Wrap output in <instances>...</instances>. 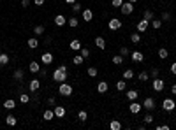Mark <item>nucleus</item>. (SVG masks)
<instances>
[{
    "instance_id": "7c9ffc66",
    "label": "nucleus",
    "mask_w": 176,
    "mask_h": 130,
    "mask_svg": "<svg viewBox=\"0 0 176 130\" xmlns=\"http://www.w3.org/2000/svg\"><path fill=\"white\" fill-rule=\"evenodd\" d=\"M167 55H169V53H167V49H166V48H159V58H160V60H166V58H167Z\"/></svg>"
},
{
    "instance_id": "a19ab883",
    "label": "nucleus",
    "mask_w": 176,
    "mask_h": 130,
    "mask_svg": "<svg viewBox=\"0 0 176 130\" xmlns=\"http://www.w3.org/2000/svg\"><path fill=\"white\" fill-rule=\"evenodd\" d=\"M79 51H81V56H83V58H88V56H90V49H88V48H81Z\"/></svg>"
},
{
    "instance_id": "2f4dec72",
    "label": "nucleus",
    "mask_w": 176,
    "mask_h": 130,
    "mask_svg": "<svg viewBox=\"0 0 176 130\" xmlns=\"http://www.w3.org/2000/svg\"><path fill=\"white\" fill-rule=\"evenodd\" d=\"M160 27H162V19H151V28L159 30Z\"/></svg>"
},
{
    "instance_id": "39448f33",
    "label": "nucleus",
    "mask_w": 176,
    "mask_h": 130,
    "mask_svg": "<svg viewBox=\"0 0 176 130\" xmlns=\"http://www.w3.org/2000/svg\"><path fill=\"white\" fill-rule=\"evenodd\" d=\"M107 27H109V30H120V28H122V19H118V18L109 19Z\"/></svg>"
},
{
    "instance_id": "0eeeda50",
    "label": "nucleus",
    "mask_w": 176,
    "mask_h": 130,
    "mask_svg": "<svg viewBox=\"0 0 176 130\" xmlns=\"http://www.w3.org/2000/svg\"><path fill=\"white\" fill-rule=\"evenodd\" d=\"M148 27H150V21L143 18V19H139V23H138V32L139 34H144L148 30Z\"/></svg>"
},
{
    "instance_id": "5701e85b",
    "label": "nucleus",
    "mask_w": 176,
    "mask_h": 130,
    "mask_svg": "<svg viewBox=\"0 0 176 130\" xmlns=\"http://www.w3.org/2000/svg\"><path fill=\"white\" fill-rule=\"evenodd\" d=\"M6 123H7L9 127H14V125L18 123V120H16V116H12V114H9V116H6Z\"/></svg>"
},
{
    "instance_id": "dca6fc26",
    "label": "nucleus",
    "mask_w": 176,
    "mask_h": 130,
    "mask_svg": "<svg viewBox=\"0 0 176 130\" xmlns=\"http://www.w3.org/2000/svg\"><path fill=\"white\" fill-rule=\"evenodd\" d=\"M69 48H71L72 51H79V49H81V42H79V39H72V40H71V44H69Z\"/></svg>"
},
{
    "instance_id": "c85d7f7f",
    "label": "nucleus",
    "mask_w": 176,
    "mask_h": 130,
    "mask_svg": "<svg viewBox=\"0 0 176 130\" xmlns=\"http://www.w3.org/2000/svg\"><path fill=\"white\" fill-rule=\"evenodd\" d=\"M109 128H111V130H120L122 128V123L118 120H113L111 123H109Z\"/></svg>"
},
{
    "instance_id": "a211bd4d",
    "label": "nucleus",
    "mask_w": 176,
    "mask_h": 130,
    "mask_svg": "<svg viewBox=\"0 0 176 130\" xmlns=\"http://www.w3.org/2000/svg\"><path fill=\"white\" fill-rule=\"evenodd\" d=\"M28 88H30L32 92H37V90L41 88V83H39V79H32V81H30V84H28Z\"/></svg>"
},
{
    "instance_id": "cd10ccee",
    "label": "nucleus",
    "mask_w": 176,
    "mask_h": 130,
    "mask_svg": "<svg viewBox=\"0 0 176 130\" xmlns=\"http://www.w3.org/2000/svg\"><path fill=\"white\" fill-rule=\"evenodd\" d=\"M122 76H123V79H125V81H129V79H132V77H134V70H132V69H127V70L122 74Z\"/></svg>"
},
{
    "instance_id": "473e14b6",
    "label": "nucleus",
    "mask_w": 176,
    "mask_h": 130,
    "mask_svg": "<svg viewBox=\"0 0 176 130\" xmlns=\"http://www.w3.org/2000/svg\"><path fill=\"white\" fill-rule=\"evenodd\" d=\"M44 30H46V28H44V25H37V27L34 28V34H35V35H42Z\"/></svg>"
},
{
    "instance_id": "3c124183",
    "label": "nucleus",
    "mask_w": 176,
    "mask_h": 130,
    "mask_svg": "<svg viewBox=\"0 0 176 130\" xmlns=\"http://www.w3.org/2000/svg\"><path fill=\"white\" fill-rule=\"evenodd\" d=\"M30 5V0H21V7H28Z\"/></svg>"
},
{
    "instance_id": "a18cd8bd",
    "label": "nucleus",
    "mask_w": 176,
    "mask_h": 130,
    "mask_svg": "<svg viewBox=\"0 0 176 130\" xmlns=\"http://www.w3.org/2000/svg\"><path fill=\"white\" fill-rule=\"evenodd\" d=\"M160 19H162V21H171V14H169V12H162Z\"/></svg>"
},
{
    "instance_id": "6e6d98bb",
    "label": "nucleus",
    "mask_w": 176,
    "mask_h": 130,
    "mask_svg": "<svg viewBox=\"0 0 176 130\" xmlns=\"http://www.w3.org/2000/svg\"><path fill=\"white\" fill-rule=\"evenodd\" d=\"M171 92H173V95H176V84H173V88H171Z\"/></svg>"
},
{
    "instance_id": "f03ea898",
    "label": "nucleus",
    "mask_w": 176,
    "mask_h": 130,
    "mask_svg": "<svg viewBox=\"0 0 176 130\" xmlns=\"http://www.w3.org/2000/svg\"><path fill=\"white\" fill-rule=\"evenodd\" d=\"M72 92H74V90H72V86H71V84H67L65 81H63V83H60L58 93H60L62 97H71V95H72Z\"/></svg>"
},
{
    "instance_id": "2eb2a0df",
    "label": "nucleus",
    "mask_w": 176,
    "mask_h": 130,
    "mask_svg": "<svg viewBox=\"0 0 176 130\" xmlns=\"http://www.w3.org/2000/svg\"><path fill=\"white\" fill-rule=\"evenodd\" d=\"M28 69H30V72H32V74H39V70H41V65H39V62H30Z\"/></svg>"
},
{
    "instance_id": "de8ad7c7",
    "label": "nucleus",
    "mask_w": 176,
    "mask_h": 130,
    "mask_svg": "<svg viewBox=\"0 0 176 130\" xmlns=\"http://www.w3.org/2000/svg\"><path fill=\"white\" fill-rule=\"evenodd\" d=\"M120 55L122 56H129V48H120Z\"/></svg>"
},
{
    "instance_id": "4be33fe9",
    "label": "nucleus",
    "mask_w": 176,
    "mask_h": 130,
    "mask_svg": "<svg viewBox=\"0 0 176 130\" xmlns=\"http://www.w3.org/2000/svg\"><path fill=\"white\" fill-rule=\"evenodd\" d=\"M97 92H99V93H106V92H107V83H106V81H100V83L97 84Z\"/></svg>"
},
{
    "instance_id": "c9c22d12",
    "label": "nucleus",
    "mask_w": 176,
    "mask_h": 130,
    "mask_svg": "<svg viewBox=\"0 0 176 130\" xmlns=\"http://www.w3.org/2000/svg\"><path fill=\"white\" fill-rule=\"evenodd\" d=\"M143 18H144V19H148V21H151V19H153V11L146 9V11H144V14H143Z\"/></svg>"
},
{
    "instance_id": "72a5a7b5",
    "label": "nucleus",
    "mask_w": 176,
    "mask_h": 130,
    "mask_svg": "<svg viewBox=\"0 0 176 130\" xmlns=\"http://www.w3.org/2000/svg\"><path fill=\"white\" fill-rule=\"evenodd\" d=\"M113 63H115V65H122V63H123V56H122V55H115V56H113Z\"/></svg>"
},
{
    "instance_id": "4c0bfd02",
    "label": "nucleus",
    "mask_w": 176,
    "mask_h": 130,
    "mask_svg": "<svg viewBox=\"0 0 176 130\" xmlns=\"http://www.w3.org/2000/svg\"><path fill=\"white\" fill-rule=\"evenodd\" d=\"M83 60H85V58H83L81 55H76V56H74V60H72V63H74V65H81V63H83Z\"/></svg>"
},
{
    "instance_id": "f704fd0d",
    "label": "nucleus",
    "mask_w": 176,
    "mask_h": 130,
    "mask_svg": "<svg viewBox=\"0 0 176 130\" xmlns=\"http://www.w3.org/2000/svg\"><path fill=\"white\" fill-rule=\"evenodd\" d=\"M148 77H150V76H148V72H146V70H143V72H139V74H138V79H139V81H143V83H144V81H148Z\"/></svg>"
},
{
    "instance_id": "20e7f679",
    "label": "nucleus",
    "mask_w": 176,
    "mask_h": 130,
    "mask_svg": "<svg viewBox=\"0 0 176 130\" xmlns=\"http://www.w3.org/2000/svg\"><path fill=\"white\" fill-rule=\"evenodd\" d=\"M174 107H176V102L173 100V99H164V102H162V109L164 111H174Z\"/></svg>"
},
{
    "instance_id": "9b49d317",
    "label": "nucleus",
    "mask_w": 176,
    "mask_h": 130,
    "mask_svg": "<svg viewBox=\"0 0 176 130\" xmlns=\"http://www.w3.org/2000/svg\"><path fill=\"white\" fill-rule=\"evenodd\" d=\"M65 23H67V18H65V16H62V14H56L55 16V25L56 27H63Z\"/></svg>"
},
{
    "instance_id": "4d7b16f0",
    "label": "nucleus",
    "mask_w": 176,
    "mask_h": 130,
    "mask_svg": "<svg viewBox=\"0 0 176 130\" xmlns=\"http://www.w3.org/2000/svg\"><path fill=\"white\" fill-rule=\"evenodd\" d=\"M65 2H67V4H71V5H72V4L76 2V0H65Z\"/></svg>"
},
{
    "instance_id": "393cba45",
    "label": "nucleus",
    "mask_w": 176,
    "mask_h": 130,
    "mask_svg": "<svg viewBox=\"0 0 176 130\" xmlns=\"http://www.w3.org/2000/svg\"><path fill=\"white\" fill-rule=\"evenodd\" d=\"M53 118H55V111H51V109L44 111V120H46V121H51Z\"/></svg>"
},
{
    "instance_id": "f8f14e48",
    "label": "nucleus",
    "mask_w": 176,
    "mask_h": 130,
    "mask_svg": "<svg viewBox=\"0 0 176 130\" xmlns=\"http://www.w3.org/2000/svg\"><path fill=\"white\" fill-rule=\"evenodd\" d=\"M129 109H130V113H132V114H139V113H141V109H143V105H141V104H134V102H132V104L129 105Z\"/></svg>"
},
{
    "instance_id": "bb28decb",
    "label": "nucleus",
    "mask_w": 176,
    "mask_h": 130,
    "mask_svg": "<svg viewBox=\"0 0 176 130\" xmlns=\"http://www.w3.org/2000/svg\"><path fill=\"white\" fill-rule=\"evenodd\" d=\"M27 44H28V48H32V49H35V48L39 46V40H37L35 37H30V39H28V42H27Z\"/></svg>"
},
{
    "instance_id": "58836bf2",
    "label": "nucleus",
    "mask_w": 176,
    "mask_h": 130,
    "mask_svg": "<svg viewBox=\"0 0 176 130\" xmlns=\"http://www.w3.org/2000/svg\"><path fill=\"white\" fill-rule=\"evenodd\" d=\"M86 74L90 76V77H95L97 76V69L95 67H88V70H86Z\"/></svg>"
},
{
    "instance_id": "37998d69",
    "label": "nucleus",
    "mask_w": 176,
    "mask_h": 130,
    "mask_svg": "<svg viewBox=\"0 0 176 130\" xmlns=\"http://www.w3.org/2000/svg\"><path fill=\"white\" fill-rule=\"evenodd\" d=\"M28 100H30V97H28L27 93H23V95H21V97H19V102H21V104H27Z\"/></svg>"
},
{
    "instance_id": "8fccbe9b",
    "label": "nucleus",
    "mask_w": 176,
    "mask_h": 130,
    "mask_svg": "<svg viewBox=\"0 0 176 130\" xmlns=\"http://www.w3.org/2000/svg\"><path fill=\"white\" fill-rule=\"evenodd\" d=\"M169 125H157V130H169Z\"/></svg>"
},
{
    "instance_id": "412c9836",
    "label": "nucleus",
    "mask_w": 176,
    "mask_h": 130,
    "mask_svg": "<svg viewBox=\"0 0 176 130\" xmlns=\"http://www.w3.org/2000/svg\"><path fill=\"white\" fill-rule=\"evenodd\" d=\"M116 90H118V92H125V90H127V83H125V79L116 81Z\"/></svg>"
},
{
    "instance_id": "aec40b11",
    "label": "nucleus",
    "mask_w": 176,
    "mask_h": 130,
    "mask_svg": "<svg viewBox=\"0 0 176 130\" xmlns=\"http://www.w3.org/2000/svg\"><path fill=\"white\" fill-rule=\"evenodd\" d=\"M67 25H69L71 28H76V27L79 25V19H78L76 16H72V18H69V19H67Z\"/></svg>"
},
{
    "instance_id": "5fc2aeb1",
    "label": "nucleus",
    "mask_w": 176,
    "mask_h": 130,
    "mask_svg": "<svg viewBox=\"0 0 176 130\" xmlns=\"http://www.w3.org/2000/svg\"><path fill=\"white\" fill-rule=\"evenodd\" d=\"M34 4H35V5H42V4H44V0H34Z\"/></svg>"
},
{
    "instance_id": "423d86ee",
    "label": "nucleus",
    "mask_w": 176,
    "mask_h": 130,
    "mask_svg": "<svg viewBox=\"0 0 176 130\" xmlns=\"http://www.w3.org/2000/svg\"><path fill=\"white\" fill-rule=\"evenodd\" d=\"M141 105L144 107L146 111H153V109H155V100H153L151 97H146V99H144V102H143Z\"/></svg>"
},
{
    "instance_id": "f3484780",
    "label": "nucleus",
    "mask_w": 176,
    "mask_h": 130,
    "mask_svg": "<svg viewBox=\"0 0 176 130\" xmlns=\"http://www.w3.org/2000/svg\"><path fill=\"white\" fill-rule=\"evenodd\" d=\"M53 111H55V116L56 118H63L65 116V107H62V105H56Z\"/></svg>"
},
{
    "instance_id": "a878e982",
    "label": "nucleus",
    "mask_w": 176,
    "mask_h": 130,
    "mask_svg": "<svg viewBox=\"0 0 176 130\" xmlns=\"http://www.w3.org/2000/svg\"><path fill=\"white\" fill-rule=\"evenodd\" d=\"M7 63H9V55L0 53V67H4V65H7Z\"/></svg>"
},
{
    "instance_id": "13d9d810",
    "label": "nucleus",
    "mask_w": 176,
    "mask_h": 130,
    "mask_svg": "<svg viewBox=\"0 0 176 130\" xmlns=\"http://www.w3.org/2000/svg\"><path fill=\"white\" fill-rule=\"evenodd\" d=\"M129 2H130V4H136V2H138V0H129Z\"/></svg>"
},
{
    "instance_id": "79ce46f5",
    "label": "nucleus",
    "mask_w": 176,
    "mask_h": 130,
    "mask_svg": "<svg viewBox=\"0 0 176 130\" xmlns=\"http://www.w3.org/2000/svg\"><path fill=\"white\" fill-rule=\"evenodd\" d=\"M79 11H83V7H81V4H78V2H74V4H72V12H79Z\"/></svg>"
},
{
    "instance_id": "7ed1b4c3",
    "label": "nucleus",
    "mask_w": 176,
    "mask_h": 130,
    "mask_svg": "<svg viewBox=\"0 0 176 130\" xmlns=\"http://www.w3.org/2000/svg\"><path fill=\"white\" fill-rule=\"evenodd\" d=\"M120 11H122V14H123V16H130L132 12H134V4H130V2H123V4H122V7H120Z\"/></svg>"
},
{
    "instance_id": "9d476101",
    "label": "nucleus",
    "mask_w": 176,
    "mask_h": 130,
    "mask_svg": "<svg viewBox=\"0 0 176 130\" xmlns=\"http://www.w3.org/2000/svg\"><path fill=\"white\" fill-rule=\"evenodd\" d=\"M41 62H42L44 65H50V63H53V55H51V53H42Z\"/></svg>"
},
{
    "instance_id": "c03bdc74",
    "label": "nucleus",
    "mask_w": 176,
    "mask_h": 130,
    "mask_svg": "<svg viewBox=\"0 0 176 130\" xmlns=\"http://www.w3.org/2000/svg\"><path fill=\"white\" fill-rule=\"evenodd\" d=\"M122 4H123V0H111L113 7H122Z\"/></svg>"
},
{
    "instance_id": "09e8293b",
    "label": "nucleus",
    "mask_w": 176,
    "mask_h": 130,
    "mask_svg": "<svg viewBox=\"0 0 176 130\" xmlns=\"http://www.w3.org/2000/svg\"><path fill=\"white\" fill-rule=\"evenodd\" d=\"M151 77H159V69H157V67L151 69Z\"/></svg>"
},
{
    "instance_id": "6ab92c4d",
    "label": "nucleus",
    "mask_w": 176,
    "mask_h": 130,
    "mask_svg": "<svg viewBox=\"0 0 176 130\" xmlns=\"http://www.w3.org/2000/svg\"><path fill=\"white\" fill-rule=\"evenodd\" d=\"M95 46H97L99 49H106V40H104V37H95Z\"/></svg>"
},
{
    "instance_id": "b1692460",
    "label": "nucleus",
    "mask_w": 176,
    "mask_h": 130,
    "mask_svg": "<svg viewBox=\"0 0 176 130\" xmlns=\"http://www.w3.org/2000/svg\"><path fill=\"white\" fill-rule=\"evenodd\" d=\"M4 107H6V109H14V107H16V100L7 99V100L4 102Z\"/></svg>"
},
{
    "instance_id": "864d4df0",
    "label": "nucleus",
    "mask_w": 176,
    "mask_h": 130,
    "mask_svg": "<svg viewBox=\"0 0 176 130\" xmlns=\"http://www.w3.org/2000/svg\"><path fill=\"white\" fill-rule=\"evenodd\" d=\"M48 104L53 105V104H55V97H50V99H48Z\"/></svg>"
},
{
    "instance_id": "603ef678",
    "label": "nucleus",
    "mask_w": 176,
    "mask_h": 130,
    "mask_svg": "<svg viewBox=\"0 0 176 130\" xmlns=\"http://www.w3.org/2000/svg\"><path fill=\"white\" fill-rule=\"evenodd\" d=\"M171 72L176 76V62H173V65H171Z\"/></svg>"
},
{
    "instance_id": "1a4fd4ad",
    "label": "nucleus",
    "mask_w": 176,
    "mask_h": 130,
    "mask_svg": "<svg viewBox=\"0 0 176 130\" xmlns=\"http://www.w3.org/2000/svg\"><path fill=\"white\" fill-rule=\"evenodd\" d=\"M130 58H132V62H136V63H141L143 60H144V55L141 53V51H134L130 55Z\"/></svg>"
},
{
    "instance_id": "ea45409f",
    "label": "nucleus",
    "mask_w": 176,
    "mask_h": 130,
    "mask_svg": "<svg viewBox=\"0 0 176 130\" xmlns=\"http://www.w3.org/2000/svg\"><path fill=\"white\" fill-rule=\"evenodd\" d=\"M14 79H18V81H21V79H23V70H21V69L14 70Z\"/></svg>"
},
{
    "instance_id": "c756f323",
    "label": "nucleus",
    "mask_w": 176,
    "mask_h": 130,
    "mask_svg": "<svg viewBox=\"0 0 176 130\" xmlns=\"http://www.w3.org/2000/svg\"><path fill=\"white\" fill-rule=\"evenodd\" d=\"M130 42L139 44V42H141V35H139V34H130Z\"/></svg>"
},
{
    "instance_id": "ddd939ff",
    "label": "nucleus",
    "mask_w": 176,
    "mask_h": 130,
    "mask_svg": "<svg viewBox=\"0 0 176 130\" xmlns=\"http://www.w3.org/2000/svg\"><path fill=\"white\" fill-rule=\"evenodd\" d=\"M138 97H139V92H138V90H127V99H129V102H134Z\"/></svg>"
},
{
    "instance_id": "49530a36",
    "label": "nucleus",
    "mask_w": 176,
    "mask_h": 130,
    "mask_svg": "<svg viewBox=\"0 0 176 130\" xmlns=\"http://www.w3.org/2000/svg\"><path fill=\"white\" fill-rule=\"evenodd\" d=\"M151 121H153V116H151V114H144V123H146V125H150Z\"/></svg>"
},
{
    "instance_id": "e433bc0d",
    "label": "nucleus",
    "mask_w": 176,
    "mask_h": 130,
    "mask_svg": "<svg viewBox=\"0 0 176 130\" xmlns=\"http://www.w3.org/2000/svg\"><path fill=\"white\" fill-rule=\"evenodd\" d=\"M78 118H79V121H86L88 120V113L86 111H79L78 113Z\"/></svg>"
},
{
    "instance_id": "f257e3e1",
    "label": "nucleus",
    "mask_w": 176,
    "mask_h": 130,
    "mask_svg": "<svg viewBox=\"0 0 176 130\" xmlns=\"http://www.w3.org/2000/svg\"><path fill=\"white\" fill-rule=\"evenodd\" d=\"M51 77H53L55 83H63L65 79H67V65H60L58 69H55Z\"/></svg>"
},
{
    "instance_id": "4468645a",
    "label": "nucleus",
    "mask_w": 176,
    "mask_h": 130,
    "mask_svg": "<svg viewBox=\"0 0 176 130\" xmlns=\"http://www.w3.org/2000/svg\"><path fill=\"white\" fill-rule=\"evenodd\" d=\"M83 19L86 21V23H90V21L94 19V12L90 9H83Z\"/></svg>"
},
{
    "instance_id": "6e6552de",
    "label": "nucleus",
    "mask_w": 176,
    "mask_h": 130,
    "mask_svg": "<svg viewBox=\"0 0 176 130\" xmlns=\"http://www.w3.org/2000/svg\"><path fill=\"white\" fill-rule=\"evenodd\" d=\"M151 86H153V90H155V92H162L164 90V81L159 79V77H155L153 83H151Z\"/></svg>"
}]
</instances>
